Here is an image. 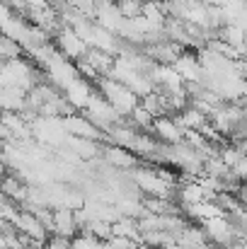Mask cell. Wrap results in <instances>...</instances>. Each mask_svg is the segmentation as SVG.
Here are the masks:
<instances>
[{
  "label": "cell",
  "mask_w": 247,
  "mask_h": 249,
  "mask_svg": "<svg viewBox=\"0 0 247 249\" xmlns=\"http://www.w3.org/2000/svg\"><path fill=\"white\" fill-rule=\"evenodd\" d=\"M66 131L76 138H87V141H104V133L85 116V114H71L63 119Z\"/></svg>",
  "instance_id": "cell-4"
},
{
  "label": "cell",
  "mask_w": 247,
  "mask_h": 249,
  "mask_svg": "<svg viewBox=\"0 0 247 249\" xmlns=\"http://www.w3.org/2000/svg\"><path fill=\"white\" fill-rule=\"evenodd\" d=\"M97 92H99L124 119H129V116L141 107V97H138L136 92H131L126 85L116 83V80H112V78H99V80H97Z\"/></svg>",
  "instance_id": "cell-1"
},
{
  "label": "cell",
  "mask_w": 247,
  "mask_h": 249,
  "mask_svg": "<svg viewBox=\"0 0 247 249\" xmlns=\"http://www.w3.org/2000/svg\"><path fill=\"white\" fill-rule=\"evenodd\" d=\"M92 94H95V87L90 85V80H85V78H76L73 83H68L63 87V97H66V99L71 102V107L78 109V111H85V107L90 104Z\"/></svg>",
  "instance_id": "cell-6"
},
{
  "label": "cell",
  "mask_w": 247,
  "mask_h": 249,
  "mask_svg": "<svg viewBox=\"0 0 247 249\" xmlns=\"http://www.w3.org/2000/svg\"><path fill=\"white\" fill-rule=\"evenodd\" d=\"M0 102H2V111H12V114H24L27 111V92L24 89L2 87Z\"/></svg>",
  "instance_id": "cell-7"
},
{
  "label": "cell",
  "mask_w": 247,
  "mask_h": 249,
  "mask_svg": "<svg viewBox=\"0 0 247 249\" xmlns=\"http://www.w3.org/2000/svg\"><path fill=\"white\" fill-rule=\"evenodd\" d=\"M151 133L160 143H165V145H182L184 143V136H187V131L177 124L174 116H160V119H155Z\"/></svg>",
  "instance_id": "cell-3"
},
{
  "label": "cell",
  "mask_w": 247,
  "mask_h": 249,
  "mask_svg": "<svg viewBox=\"0 0 247 249\" xmlns=\"http://www.w3.org/2000/svg\"><path fill=\"white\" fill-rule=\"evenodd\" d=\"M174 119H177V124H179L184 131H204V126L211 121L204 111H199V109L191 107V104H189L182 114H177Z\"/></svg>",
  "instance_id": "cell-8"
},
{
  "label": "cell",
  "mask_w": 247,
  "mask_h": 249,
  "mask_svg": "<svg viewBox=\"0 0 247 249\" xmlns=\"http://www.w3.org/2000/svg\"><path fill=\"white\" fill-rule=\"evenodd\" d=\"M233 172H235V177L243 181V184H247V158L240 162V165H235L233 167Z\"/></svg>",
  "instance_id": "cell-12"
},
{
  "label": "cell",
  "mask_w": 247,
  "mask_h": 249,
  "mask_svg": "<svg viewBox=\"0 0 247 249\" xmlns=\"http://www.w3.org/2000/svg\"><path fill=\"white\" fill-rule=\"evenodd\" d=\"M66 148H68V150H73L80 160H95L97 155H102V148H99V143H97V141L76 138V136H71V138H68Z\"/></svg>",
  "instance_id": "cell-9"
},
{
  "label": "cell",
  "mask_w": 247,
  "mask_h": 249,
  "mask_svg": "<svg viewBox=\"0 0 247 249\" xmlns=\"http://www.w3.org/2000/svg\"><path fill=\"white\" fill-rule=\"evenodd\" d=\"M56 44H58V51H61L66 58H71L73 63L85 61L87 53H90L87 41L82 39L80 34H76V29H71V27H63V29L56 34Z\"/></svg>",
  "instance_id": "cell-2"
},
{
  "label": "cell",
  "mask_w": 247,
  "mask_h": 249,
  "mask_svg": "<svg viewBox=\"0 0 247 249\" xmlns=\"http://www.w3.org/2000/svg\"><path fill=\"white\" fill-rule=\"evenodd\" d=\"M104 162L109 167H116V169H124V172H131V169H136L138 167V155L136 153H131V150H126V148H119V145H104L102 148V155H99Z\"/></svg>",
  "instance_id": "cell-5"
},
{
  "label": "cell",
  "mask_w": 247,
  "mask_h": 249,
  "mask_svg": "<svg viewBox=\"0 0 247 249\" xmlns=\"http://www.w3.org/2000/svg\"><path fill=\"white\" fill-rule=\"evenodd\" d=\"M143 5H146V0H116V7H119V12H121L124 19L141 17L143 15Z\"/></svg>",
  "instance_id": "cell-10"
},
{
  "label": "cell",
  "mask_w": 247,
  "mask_h": 249,
  "mask_svg": "<svg viewBox=\"0 0 247 249\" xmlns=\"http://www.w3.org/2000/svg\"><path fill=\"white\" fill-rule=\"evenodd\" d=\"M0 51H2V63H5V61H15V58H22V53H24V46L5 36V39H2V46H0Z\"/></svg>",
  "instance_id": "cell-11"
}]
</instances>
